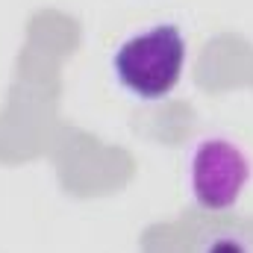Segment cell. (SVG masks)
I'll list each match as a JSON object with an SVG mask.
<instances>
[{
	"label": "cell",
	"instance_id": "cell-2",
	"mask_svg": "<svg viewBox=\"0 0 253 253\" xmlns=\"http://www.w3.org/2000/svg\"><path fill=\"white\" fill-rule=\"evenodd\" d=\"M253 162L230 135H203L186 153V189L203 212H230L251 186Z\"/></svg>",
	"mask_w": 253,
	"mask_h": 253
},
{
	"label": "cell",
	"instance_id": "cell-3",
	"mask_svg": "<svg viewBox=\"0 0 253 253\" xmlns=\"http://www.w3.org/2000/svg\"><path fill=\"white\" fill-rule=\"evenodd\" d=\"M197 253H253V242L242 233V230L221 227V230H212V233L200 242Z\"/></svg>",
	"mask_w": 253,
	"mask_h": 253
},
{
	"label": "cell",
	"instance_id": "cell-1",
	"mask_svg": "<svg viewBox=\"0 0 253 253\" xmlns=\"http://www.w3.org/2000/svg\"><path fill=\"white\" fill-rule=\"evenodd\" d=\"M186 59L189 44L183 30L171 21H159L121 39L112 50V74L126 94L153 103L180 85Z\"/></svg>",
	"mask_w": 253,
	"mask_h": 253
}]
</instances>
